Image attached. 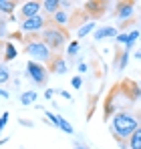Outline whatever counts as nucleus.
Wrapping results in <instances>:
<instances>
[{"label":"nucleus","instance_id":"nucleus-16","mask_svg":"<svg viewBox=\"0 0 141 149\" xmlns=\"http://www.w3.org/2000/svg\"><path fill=\"white\" fill-rule=\"evenodd\" d=\"M36 97H38L36 91H24V93H20V105H32Z\"/></svg>","mask_w":141,"mask_h":149},{"label":"nucleus","instance_id":"nucleus-9","mask_svg":"<svg viewBox=\"0 0 141 149\" xmlns=\"http://www.w3.org/2000/svg\"><path fill=\"white\" fill-rule=\"evenodd\" d=\"M48 73L65 74L67 73V61L63 56H52V61L48 63Z\"/></svg>","mask_w":141,"mask_h":149},{"label":"nucleus","instance_id":"nucleus-2","mask_svg":"<svg viewBox=\"0 0 141 149\" xmlns=\"http://www.w3.org/2000/svg\"><path fill=\"white\" fill-rule=\"evenodd\" d=\"M24 52L30 56L28 61L40 63V65H45V67H47L48 63L52 61V56H54V52L48 49L40 38H26V40H24Z\"/></svg>","mask_w":141,"mask_h":149},{"label":"nucleus","instance_id":"nucleus-32","mask_svg":"<svg viewBox=\"0 0 141 149\" xmlns=\"http://www.w3.org/2000/svg\"><path fill=\"white\" fill-rule=\"evenodd\" d=\"M135 58H141V49H137V52H135Z\"/></svg>","mask_w":141,"mask_h":149},{"label":"nucleus","instance_id":"nucleus-3","mask_svg":"<svg viewBox=\"0 0 141 149\" xmlns=\"http://www.w3.org/2000/svg\"><path fill=\"white\" fill-rule=\"evenodd\" d=\"M40 40H43L52 52H57V50H61L65 47V42H67V32H65L61 26H47V28L43 30V34H40Z\"/></svg>","mask_w":141,"mask_h":149},{"label":"nucleus","instance_id":"nucleus-5","mask_svg":"<svg viewBox=\"0 0 141 149\" xmlns=\"http://www.w3.org/2000/svg\"><path fill=\"white\" fill-rule=\"evenodd\" d=\"M47 28V18L45 14L32 16V18H24L20 22V34H34V32H43Z\"/></svg>","mask_w":141,"mask_h":149},{"label":"nucleus","instance_id":"nucleus-18","mask_svg":"<svg viewBox=\"0 0 141 149\" xmlns=\"http://www.w3.org/2000/svg\"><path fill=\"white\" fill-rule=\"evenodd\" d=\"M95 26H97V24H95L93 20H91V22H85L83 26H79V30H77V36H79V38L87 36L89 32H93V30H95Z\"/></svg>","mask_w":141,"mask_h":149},{"label":"nucleus","instance_id":"nucleus-21","mask_svg":"<svg viewBox=\"0 0 141 149\" xmlns=\"http://www.w3.org/2000/svg\"><path fill=\"white\" fill-rule=\"evenodd\" d=\"M79 47H81V45H79V40H70V45L67 47V54H69V56H77Z\"/></svg>","mask_w":141,"mask_h":149},{"label":"nucleus","instance_id":"nucleus-11","mask_svg":"<svg viewBox=\"0 0 141 149\" xmlns=\"http://www.w3.org/2000/svg\"><path fill=\"white\" fill-rule=\"evenodd\" d=\"M127 147L129 149H141V127H137V129L127 137Z\"/></svg>","mask_w":141,"mask_h":149},{"label":"nucleus","instance_id":"nucleus-12","mask_svg":"<svg viewBox=\"0 0 141 149\" xmlns=\"http://www.w3.org/2000/svg\"><path fill=\"white\" fill-rule=\"evenodd\" d=\"M52 22H54L57 26H67L69 24V12H67L65 8L57 10V12L52 14Z\"/></svg>","mask_w":141,"mask_h":149},{"label":"nucleus","instance_id":"nucleus-4","mask_svg":"<svg viewBox=\"0 0 141 149\" xmlns=\"http://www.w3.org/2000/svg\"><path fill=\"white\" fill-rule=\"evenodd\" d=\"M26 77L34 83V85H47L48 81V69L40 63L34 61H26Z\"/></svg>","mask_w":141,"mask_h":149},{"label":"nucleus","instance_id":"nucleus-28","mask_svg":"<svg viewBox=\"0 0 141 149\" xmlns=\"http://www.w3.org/2000/svg\"><path fill=\"white\" fill-rule=\"evenodd\" d=\"M52 95H54L52 89H47V91H45V97H47V99H52Z\"/></svg>","mask_w":141,"mask_h":149},{"label":"nucleus","instance_id":"nucleus-8","mask_svg":"<svg viewBox=\"0 0 141 149\" xmlns=\"http://www.w3.org/2000/svg\"><path fill=\"white\" fill-rule=\"evenodd\" d=\"M47 117L52 121V125L54 127H59L61 131H65V133H69V135H73L75 133V129H73V125L63 117V115H57V113H50V111H47Z\"/></svg>","mask_w":141,"mask_h":149},{"label":"nucleus","instance_id":"nucleus-29","mask_svg":"<svg viewBox=\"0 0 141 149\" xmlns=\"http://www.w3.org/2000/svg\"><path fill=\"white\" fill-rule=\"evenodd\" d=\"M79 71L85 73V71H87V65H85V63H79Z\"/></svg>","mask_w":141,"mask_h":149},{"label":"nucleus","instance_id":"nucleus-30","mask_svg":"<svg viewBox=\"0 0 141 149\" xmlns=\"http://www.w3.org/2000/svg\"><path fill=\"white\" fill-rule=\"evenodd\" d=\"M61 95H63L65 99H73V97H70V93H67V91H61Z\"/></svg>","mask_w":141,"mask_h":149},{"label":"nucleus","instance_id":"nucleus-31","mask_svg":"<svg viewBox=\"0 0 141 149\" xmlns=\"http://www.w3.org/2000/svg\"><path fill=\"white\" fill-rule=\"evenodd\" d=\"M20 125H26V127H32V123H30V121H24V119H20Z\"/></svg>","mask_w":141,"mask_h":149},{"label":"nucleus","instance_id":"nucleus-1","mask_svg":"<svg viewBox=\"0 0 141 149\" xmlns=\"http://www.w3.org/2000/svg\"><path fill=\"white\" fill-rule=\"evenodd\" d=\"M137 127H141V119L139 115H135V113H129V111H119L113 115V121H111V129H113V133H115V137H123V139H127Z\"/></svg>","mask_w":141,"mask_h":149},{"label":"nucleus","instance_id":"nucleus-26","mask_svg":"<svg viewBox=\"0 0 141 149\" xmlns=\"http://www.w3.org/2000/svg\"><path fill=\"white\" fill-rule=\"evenodd\" d=\"M73 149H89V147H85L83 143H79V141H75V143H73Z\"/></svg>","mask_w":141,"mask_h":149},{"label":"nucleus","instance_id":"nucleus-13","mask_svg":"<svg viewBox=\"0 0 141 149\" xmlns=\"http://www.w3.org/2000/svg\"><path fill=\"white\" fill-rule=\"evenodd\" d=\"M16 56H18L16 47H14L12 42H6V45H4V61H6V63H10V61H14Z\"/></svg>","mask_w":141,"mask_h":149},{"label":"nucleus","instance_id":"nucleus-19","mask_svg":"<svg viewBox=\"0 0 141 149\" xmlns=\"http://www.w3.org/2000/svg\"><path fill=\"white\" fill-rule=\"evenodd\" d=\"M127 61H129V52L123 50V54H119V56H117V69H119V71H123V69L127 67Z\"/></svg>","mask_w":141,"mask_h":149},{"label":"nucleus","instance_id":"nucleus-6","mask_svg":"<svg viewBox=\"0 0 141 149\" xmlns=\"http://www.w3.org/2000/svg\"><path fill=\"white\" fill-rule=\"evenodd\" d=\"M43 10V2H36V0H26L20 4V14L22 18H32V16H38Z\"/></svg>","mask_w":141,"mask_h":149},{"label":"nucleus","instance_id":"nucleus-22","mask_svg":"<svg viewBox=\"0 0 141 149\" xmlns=\"http://www.w3.org/2000/svg\"><path fill=\"white\" fill-rule=\"evenodd\" d=\"M8 117H10V115H8L6 111H4V113H0V133L4 131V127H6V123H8Z\"/></svg>","mask_w":141,"mask_h":149},{"label":"nucleus","instance_id":"nucleus-25","mask_svg":"<svg viewBox=\"0 0 141 149\" xmlns=\"http://www.w3.org/2000/svg\"><path fill=\"white\" fill-rule=\"evenodd\" d=\"M0 97H2V99H10V93H8L6 89H0Z\"/></svg>","mask_w":141,"mask_h":149},{"label":"nucleus","instance_id":"nucleus-17","mask_svg":"<svg viewBox=\"0 0 141 149\" xmlns=\"http://www.w3.org/2000/svg\"><path fill=\"white\" fill-rule=\"evenodd\" d=\"M137 38H139V30H131V32H127V42H125V50H127V52L135 47Z\"/></svg>","mask_w":141,"mask_h":149},{"label":"nucleus","instance_id":"nucleus-24","mask_svg":"<svg viewBox=\"0 0 141 149\" xmlns=\"http://www.w3.org/2000/svg\"><path fill=\"white\" fill-rule=\"evenodd\" d=\"M115 40H117V45H123V47H125V42H127V32H125V30L119 32L117 36H115Z\"/></svg>","mask_w":141,"mask_h":149},{"label":"nucleus","instance_id":"nucleus-15","mask_svg":"<svg viewBox=\"0 0 141 149\" xmlns=\"http://www.w3.org/2000/svg\"><path fill=\"white\" fill-rule=\"evenodd\" d=\"M14 8H16V2H14V0H0V12H2V14L12 16Z\"/></svg>","mask_w":141,"mask_h":149},{"label":"nucleus","instance_id":"nucleus-10","mask_svg":"<svg viewBox=\"0 0 141 149\" xmlns=\"http://www.w3.org/2000/svg\"><path fill=\"white\" fill-rule=\"evenodd\" d=\"M117 34H119L117 28H113V26H101V28H97V32H95V40H103V38H107V36L115 38Z\"/></svg>","mask_w":141,"mask_h":149},{"label":"nucleus","instance_id":"nucleus-23","mask_svg":"<svg viewBox=\"0 0 141 149\" xmlns=\"http://www.w3.org/2000/svg\"><path fill=\"white\" fill-rule=\"evenodd\" d=\"M70 87H73V89H81V87H83V79H81V77H73V79H70Z\"/></svg>","mask_w":141,"mask_h":149},{"label":"nucleus","instance_id":"nucleus-7","mask_svg":"<svg viewBox=\"0 0 141 149\" xmlns=\"http://www.w3.org/2000/svg\"><path fill=\"white\" fill-rule=\"evenodd\" d=\"M135 14V2H119L115 8V16L119 20H131Z\"/></svg>","mask_w":141,"mask_h":149},{"label":"nucleus","instance_id":"nucleus-27","mask_svg":"<svg viewBox=\"0 0 141 149\" xmlns=\"http://www.w3.org/2000/svg\"><path fill=\"white\" fill-rule=\"evenodd\" d=\"M6 34V22H0V36Z\"/></svg>","mask_w":141,"mask_h":149},{"label":"nucleus","instance_id":"nucleus-14","mask_svg":"<svg viewBox=\"0 0 141 149\" xmlns=\"http://www.w3.org/2000/svg\"><path fill=\"white\" fill-rule=\"evenodd\" d=\"M43 10L47 14H54L57 10H61V0H45L43 2Z\"/></svg>","mask_w":141,"mask_h":149},{"label":"nucleus","instance_id":"nucleus-20","mask_svg":"<svg viewBox=\"0 0 141 149\" xmlns=\"http://www.w3.org/2000/svg\"><path fill=\"white\" fill-rule=\"evenodd\" d=\"M6 81H10V71H8V67L2 63V65H0V85H4Z\"/></svg>","mask_w":141,"mask_h":149}]
</instances>
